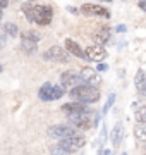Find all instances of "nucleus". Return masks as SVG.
Returning a JSON list of instances; mask_svg holds the SVG:
<instances>
[{
	"mask_svg": "<svg viewBox=\"0 0 146 155\" xmlns=\"http://www.w3.org/2000/svg\"><path fill=\"white\" fill-rule=\"evenodd\" d=\"M69 97L72 98V102H81L84 105H93L100 100L101 93L96 86H90V84H78L69 91Z\"/></svg>",
	"mask_w": 146,
	"mask_h": 155,
	"instance_id": "nucleus-1",
	"label": "nucleus"
},
{
	"mask_svg": "<svg viewBox=\"0 0 146 155\" xmlns=\"http://www.w3.org/2000/svg\"><path fill=\"white\" fill-rule=\"evenodd\" d=\"M64 95H65V88L60 86V84L53 86L52 83H43L41 88L38 90V97L43 100V102H53V100L62 98Z\"/></svg>",
	"mask_w": 146,
	"mask_h": 155,
	"instance_id": "nucleus-2",
	"label": "nucleus"
},
{
	"mask_svg": "<svg viewBox=\"0 0 146 155\" xmlns=\"http://www.w3.org/2000/svg\"><path fill=\"white\" fill-rule=\"evenodd\" d=\"M59 147L62 148V152L65 155H71V153H76L78 150H81L83 147L86 145V138L83 134H74L71 138H64L59 141Z\"/></svg>",
	"mask_w": 146,
	"mask_h": 155,
	"instance_id": "nucleus-3",
	"label": "nucleus"
},
{
	"mask_svg": "<svg viewBox=\"0 0 146 155\" xmlns=\"http://www.w3.org/2000/svg\"><path fill=\"white\" fill-rule=\"evenodd\" d=\"M41 57H43V61H46V62H59V64H65V62H69V59H71V54H69L64 47L53 45V47H50L48 50H45Z\"/></svg>",
	"mask_w": 146,
	"mask_h": 155,
	"instance_id": "nucleus-4",
	"label": "nucleus"
},
{
	"mask_svg": "<svg viewBox=\"0 0 146 155\" xmlns=\"http://www.w3.org/2000/svg\"><path fill=\"white\" fill-rule=\"evenodd\" d=\"M46 134L50 136V138L57 140V141H60L64 138H71L74 134H78V129L72 127L71 124H53L46 129Z\"/></svg>",
	"mask_w": 146,
	"mask_h": 155,
	"instance_id": "nucleus-5",
	"label": "nucleus"
},
{
	"mask_svg": "<svg viewBox=\"0 0 146 155\" xmlns=\"http://www.w3.org/2000/svg\"><path fill=\"white\" fill-rule=\"evenodd\" d=\"M67 122L76 129L81 131H88L93 127V114L84 112V114H76V116H67Z\"/></svg>",
	"mask_w": 146,
	"mask_h": 155,
	"instance_id": "nucleus-6",
	"label": "nucleus"
},
{
	"mask_svg": "<svg viewBox=\"0 0 146 155\" xmlns=\"http://www.w3.org/2000/svg\"><path fill=\"white\" fill-rule=\"evenodd\" d=\"M53 17V9L50 5H34V22L38 26H48Z\"/></svg>",
	"mask_w": 146,
	"mask_h": 155,
	"instance_id": "nucleus-7",
	"label": "nucleus"
},
{
	"mask_svg": "<svg viewBox=\"0 0 146 155\" xmlns=\"http://www.w3.org/2000/svg\"><path fill=\"white\" fill-rule=\"evenodd\" d=\"M84 54H86V61H90V62H96V64H100L101 61H105L108 55V52L107 48L103 47V45H90V47H86L84 50Z\"/></svg>",
	"mask_w": 146,
	"mask_h": 155,
	"instance_id": "nucleus-8",
	"label": "nucleus"
},
{
	"mask_svg": "<svg viewBox=\"0 0 146 155\" xmlns=\"http://www.w3.org/2000/svg\"><path fill=\"white\" fill-rule=\"evenodd\" d=\"M79 78H81L83 84H90V86H96V88L101 84V76L96 72V69H91V67H83L79 71Z\"/></svg>",
	"mask_w": 146,
	"mask_h": 155,
	"instance_id": "nucleus-9",
	"label": "nucleus"
},
{
	"mask_svg": "<svg viewBox=\"0 0 146 155\" xmlns=\"http://www.w3.org/2000/svg\"><path fill=\"white\" fill-rule=\"evenodd\" d=\"M81 14L84 16H96V17H105V19H110V11L105 9L103 5H98V4H83L81 5Z\"/></svg>",
	"mask_w": 146,
	"mask_h": 155,
	"instance_id": "nucleus-10",
	"label": "nucleus"
},
{
	"mask_svg": "<svg viewBox=\"0 0 146 155\" xmlns=\"http://www.w3.org/2000/svg\"><path fill=\"white\" fill-rule=\"evenodd\" d=\"M78 84H83V83H81V78H79V72L78 71L69 69V71H64L60 74V86L72 90L74 86H78Z\"/></svg>",
	"mask_w": 146,
	"mask_h": 155,
	"instance_id": "nucleus-11",
	"label": "nucleus"
},
{
	"mask_svg": "<svg viewBox=\"0 0 146 155\" xmlns=\"http://www.w3.org/2000/svg\"><path fill=\"white\" fill-rule=\"evenodd\" d=\"M64 114L67 116H76V114H84V112H91L90 105H84L81 102H69V104H64L60 107Z\"/></svg>",
	"mask_w": 146,
	"mask_h": 155,
	"instance_id": "nucleus-12",
	"label": "nucleus"
},
{
	"mask_svg": "<svg viewBox=\"0 0 146 155\" xmlns=\"http://www.w3.org/2000/svg\"><path fill=\"white\" fill-rule=\"evenodd\" d=\"M110 38H112V29H110V26H107V24L100 26V28L93 33V40H95L96 45H103V47H105V45L110 41Z\"/></svg>",
	"mask_w": 146,
	"mask_h": 155,
	"instance_id": "nucleus-13",
	"label": "nucleus"
},
{
	"mask_svg": "<svg viewBox=\"0 0 146 155\" xmlns=\"http://www.w3.org/2000/svg\"><path fill=\"white\" fill-rule=\"evenodd\" d=\"M64 48L67 50L71 55L79 57V59L86 61V54H84V50L81 48V45H79L78 41H74L72 38H65V40H64Z\"/></svg>",
	"mask_w": 146,
	"mask_h": 155,
	"instance_id": "nucleus-14",
	"label": "nucleus"
},
{
	"mask_svg": "<svg viewBox=\"0 0 146 155\" xmlns=\"http://www.w3.org/2000/svg\"><path fill=\"white\" fill-rule=\"evenodd\" d=\"M122 122H115V126H113L112 133H110V141H112V147L113 148H119V145H120V140H122Z\"/></svg>",
	"mask_w": 146,
	"mask_h": 155,
	"instance_id": "nucleus-15",
	"label": "nucleus"
},
{
	"mask_svg": "<svg viewBox=\"0 0 146 155\" xmlns=\"http://www.w3.org/2000/svg\"><path fill=\"white\" fill-rule=\"evenodd\" d=\"M21 50L28 55H34L36 50H38V43L36 41H31V40H26V38H21Z\"/></svg>",
	"mask_w": 146,
	"mask_h": 155,
	"instance_id": "nucleus-16",
	"label": "nucleus"
},
{
	"mask_svg": "<svg viewBox=\"0 0 146 155\" xmlns=\"http://www.w3.org/2000/svg\"><path fill=\"white\" fill-rule=\"evenodd\" d=\"M4 31H5V35L9 38H17L19 33H21L16 22H5V24H4Z\"/></svg>",
	"mask_w": 146,
	"mask_h": 155,
	"instance_id": "nucleus-17",
	"label": "nucleus"
},
{
	"mask_svg": "<svg viewBox=\"0 0 146 155\" xmlns=\"http://www.w3.org/2000/svg\"><path fill=\"white\" fill-rule=\"evenodd\" d=\"M21 9H23V14L26 16V19H28L29 22H34V4L24 2L23 5H21Z\"/></svg>",
	"mask_w": 146,
	"mask_h": 155,
	"instance_id": "nucleus-18",
	"label": "nucleus"
},
{
	"mask_svg": "<svg viewBox=\"0 0 146 155\" xmlns=\"http://www.w3.org/2000/svg\"><path fill=\"white\" fill-rule=\"evenodd\" d=\"M134 136L139 140V141H146V122H136Z\"/></svg>",
	"mask_w": 146,
	"mask_h": 155,
	"instance_id": "nucleus-19",
	"label": "nucleus"
},
{
	"mask_svg": "<svg viewBox=\"0 0 146 155\" xmlns=\"http://www.w3.org/2000/svg\"><path fill=\"white\" fill-rule=\"evenodd\" d=\"M107 138H108V127H107V122H105V124L101 126L100 136H98V140H96V147H98V148H105Z\"/></svg>",
	"mask_w": 146,
	"mask_h": 155,
	"instance_id": "nucleus-20",
	"label": "nucleus"
},
{
	"mask_svg": "<svg viewBox=\"0 0 146 155\" xmlns=\"http://www.w3.org/2000/svg\"><path fill=\"white\" fill-rule=\"evenodd\" d=\"M21 38L31 40V41H36V43H38L40 40H41V35H40L36 29H28V31H23V33H21Z\"/></svg>",
	"mask_w": 146,
	"mask_h": 155,
	"instance_id": "nucleus-21",
	"label": "nucleus"
},
{
	"mask_svg": "<svg viewBox=\"0 0 146 155\" xmlns=\"http://www.w3.org/2000/svg\"><path fill=\"white\" fill-rule=\"evenodd\" d=\"M115 98H117V95L113 93H108V98H107V102H105V105H103V109H101V116H107L108 114V110L113 107V104H115Z\"/></svg>",
	"mask_w": 146,
	"mask_h": 155,
	"instance_id": "nucleus-22",
	"label": "nucleus"
},
{
	"mask_svg": "<svg viewBox=\"0 0 146 155\" xmlns=\"http://www.w3.org/2000/svg\"><path fill=\"white\" fill-rule=\"evenodd\" d=\"M134 121L136 122H146V105H139L134 110Z\"/></svg>",
	"mask_w": 146,
	"mask_h": 155,
	"instance_id": "nucleus-23",
	"label": "nucleus"
},
{
	"mask_svg": "<svg viewBox=\"0 0 146 155\" xmlns=\"http://www.w3.org/2000/svg\"><path fill=\"white\" fill-rule=\"evenodd\" d=\"M136 90H138V93H139V97H146V78L141 81L138 86H136Z\"/></svg>",
	"mask_w": 146,
	"mask_h": 155,
	"instance_id": "nucleus-24",
	"label": "nucleus"
},
{
	"mask_svg": "<svg viewBox=\"0 0 146 155\" xmlns=\"http://www.w3.org/2000/svg\"><path fill=\"white\" fill-rule=\"evenodd\" d=\"M144 78H146L144 71H143V69H138V72H136V78H134V84H136V86H138V84H139L141 81L144 79Z\"/></svg>",
	"mask_w": 146,
	"mask_h": 155,
	"instance_id": "nucleus-25",
	"label": "nucleus"
},
{
	"mask_svg": "<svg viewBox=\"0 0 146 155\" xmlns=\"http://www.w3.org/2000/svg\"><path fill=\"white\" fill-rule=\"evenodd\" d=\"M7 38H9V36H7L5 31H4V26H0V48L5 45V40H7Z\"/></svg>",
	"mask_w": 146,
	"mask_h": 155,
	"instance_id": "nucleus-26",
	"label": "nucleus"
},
{
	"mask_svg": "<svg viewBox=\"0 0 146 155\" xmlns=\"http://www.w3.org/2000/svg\"><path fill=\"white\" fill-rule=\"evenodd\" d=\"M107 71H108V66H107V64H103V62L96 64V72H107Z\"/></svg>",
	"mask_w": 146,
	"mask_h": 155,
	"instance_id": "nucleus-27",
	"label": "nucleus"
},
{
	"mask_svg": "<svg viewBox=\"0 0 146 155\" xmlns=\"http://www.w3.org/2000/svg\"><path fill=\"white\" fill-rule=\"evenodd\" d=\"M115 31H117V33H125V31H127V26H125V24H119L117 28H115Z\"/></svg>",
	"mask_w": 146,
	"mask_h": 155,
	"instance_id": "nucleus-28",
	"label": "nucleus"
},
{
	"mask_svg": "<svg viewBox=\"0 0 146 155\" xmlns=\"http://www.w3.org/2000/svg\"><path fill=\"white\" fill-rule=\"evenodd\" d=\"M67 11L71 12V14H74V16H78L79 12H81V11H78V9H76V7H71V5L67 7Z\"/></svg>",
	"mask_w": 146,
	"mask_h": 155,
	"instance_id": "nucleus-29",
	"label": "nucleus"
},
{
	"mask_svg": "<svg viewBox=\"0 0 146 155\" xmlns=\"http://www.w3.org/2000/svg\"><path fill=\"white\" fill-rule=\"evenodd\" d=\"M9 5V0H0V9H7Z\"/></svg>",
	"mask_w": 146,
	"mask_h": 155,
	"instance_id": "nucleus-30",
	"label": "nucleus"
},
{
	"mask_svg": "<svg viewBox=\"0 0 146 155\" xmlns=\"http://www.w3.org/2000/svg\"><path fill=\"white\" fill-rule=\"evenodd\" d=\"M103 155H112V150H108V148H103Z\"/></svg>",
	"mask_w": 146,
	"mask_h": 155,
	"instance_id": "nucleus-31",
	"label": "nucleus"
},
{
	"mask_svg": "<svg viewBox=\"0 0 146 155\" xmlns=\"http://www.w3.org/2000/svg\"><path fill=\"white\" fill-rule=\"evenodd\" d=\"M98 2H107L108 4V2H112V0H98Z\"/></svg>",
	"mask_w": 146,
	"mask_h": 155,
	"instance_id": "nucleus-32",
	"label": "nucleus"
},
{
	"mask_svg": "<svg viewBox=\"0 0 146 155\" xmlns=\"http://www.w3.org/2000/svg\"><path fill=\"white\" fill-rule=\"evenodd\" d=\"M26 2H29V4H33V2H36V0H26Z\"/></svg>",
	"mask_w": 146,
	"mask_h": 155,
	"instance_id": "nucleus-33",
	"label": "nucleus"
},
{
	"mask_svg": "<svg viewBox=\"0 0 146 155\" xmlns=\"http://www.w3.org/2000/svg\"><path fill=\"white\" fill-rule=\"evenodd\" d=\"M2 71H4V67H2V66H0V72H2Z\"/></svg>",
	"mask_w": 146,
	"mask_h": 155,
	"instance_id": "nucleus-34",
	"label": "nucleus"
},
{
	"mask_svg": "<svg viewBox=\"0 0 146 155\" xmlns=\"http://www.w3.org/2000/svg\"><path fill=\"white\" fill-rule=\"evenodd\" d=\"M122 155H127V153H125V152H124V153H122Z\"/></svg>",
	"mask_w": 146,
	"mask_h": 155,
	"instance_id": "nucleus-35",
	"label": "nucleus"
},
{
	"mask_svg": "<svg viewBox=\"0 0 146 155\" xmlns=\"http://www.w3.org/2000/svg\"><path fill=\"white\" fill-rule=\"evenodd\" d=\"M144 155H146V153H144Z\"/></svg>",
	"mask_w": 146,
	"mask_h": 155,
	"instance_id": "nucleus-36",
	"label": "nucleus"
}]
</instances>
